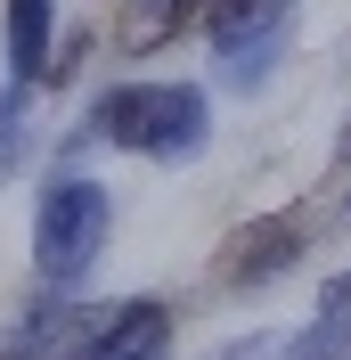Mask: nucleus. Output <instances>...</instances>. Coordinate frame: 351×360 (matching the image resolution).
Returning <instances> with one entry per match:
<instances>
[{"instance_id": "0eeeda50", "label": "nucleus", "mask_w": 351, "mask_h": 360, "mask_svg": "<svg viewBox=\"0 0 351 360\" xmlns=\"http://www.w3.org/2000/svg\"><path fill=\"white\" fill-rule=\"evenodd\" d=\"M90 319H98V311H82V303H58V295H49L41 311H25V328L8 336V352H0V360H66L74 344H82Z\"/></svg>"}, {"instance_id": "423d86ee", "label": "nucleus", "mask_w": 351, "mask_h": 360, "mask_svg": "<svg viewBox=\"0 0 351 360\" xmlns=\"http://www.w3.org/2000/svg\"><path fill=\"white\" fill-rule=\"evenodd\" d=\"M0 33H8V82H49V41H58V0H8L0 8Z\"/></svg>"}, {"instance_id": "6e6552de", "label": "nucleus", "mask_w": 351, "mask_h": 360, "mask_svg": "<svg viewBox=\"0 0 351 360\" xmlns=\"http://www.w3.org/2000/svg\"><path fill=\"white\" fill-rule=\"evenodd\" d=\"M278 360H351V311H319Z\"/></svg>"}, {"instance_id": "f03ea898", "label": "nucleus", "mask_w": 351, "mask_h": 360, "mask_svg": "<svg viewBox=\"0 0 351 360\" xmlns=\"http://www.w3.org/2000/svg\"><path fill=\"white\" fill-rule=\"evenodd\" d=\"M107 238H114V197L90 172H58L41 188V205H33V270H41V287L74 295L98 270Z\"/></svg>"}, {"instance_id": "9b49d317", "label": "nucleus", "mask_w": 351, "mask_h": 360, "mask_svg": "<svg viewBox=\"0 0 351 360\" xmlns=\"http://www.w3.org/2000/svg\"><path fill=\"white\" fill-rule=\"evenodd\" d=\"M262 352H270L262 336H245V344H229V352H220V360H262Z\"/></svg>"}, {"instance_id": "7ed1b4c3", "label": "nucleus", "mask_w": 351, "mask_h": 360, "mask_svg": "<svg viewBox=\"0 0 351 360\" xmlns=\"http://www.w3.org/2000/svg\"><path fill=\"white\" fill-rule=\"evenodd\" d=\"M286 41H294V0H270V8H253L245 25H229V33H213V58H220V90H262L270 74H278Z\"/></svg>"}, {"instance_id": "f257e3e1", "label": "nucleus", "mask_w": 351, "mask_h": 360, "mask_svg": "<svg viewBox=\"0 0 351 360\" xmlns=\"http://www.w3.org/2000/svg\"><path fill=\"white\" fill-rule=\"evenodd\" d=\"M204 131H213V107L197 82H123L90 107V123L74 139H107V148L147 164H188L204 148Z\"/></svg>"}, {"instance_id": "20e7f679", "label": "nucleus", "mask_w": 351, "mask_h": 360, "mask_svg": "<svg viewBox=\"0 0 351 360\" xmlns=\"http://www.w3.org/2000/svg\"><path fill=\"white\" fill-rule=\"evenodd\" d=\"M164 344H172V303L147 295V303H114V311H98L66 360H164Z\"/></svg>"}, {"instance_id": "1a4fd4ad", "label": "nucleus", "mask_w": 351, "mask_h": 360, "mask_svg": "<svg viewBox=\"0 0 351 360\" xmlns=\"http://www.w3.org/2000/svg\"><path fill=\"white\" fill-rule=\"evenodd\" d=\"M25 115H33V82H8V98H0V164H17V148H25Z\"/></svg>"}, {"instance_id": "39448f33", "label": "nucleus", "mask_w": 351, "mask_h": 360, "mask_svg": "<svg viewBox=\"0 0 351 360\" xmlns=\"http://www.w3.org/2000/svg\"><path fill=\"white\" fill-rule=\"evenodd\" d=\"M294 254H303V221H245L237 238H229V262H220V287H237V295H253V287H270V278H286L294 270Z\"/></svg>"}, {"instance_id": "9d476101", "label": "nucleus", "mask_w": 351, "mask_h": 360, "mask_svg": "<svg viewBox=\"0 0 351 360\" xmlns=\"http://www.w3.org/2000/svg\"><path fill=\"white\" fill-rule=\"evenodd\" d=\"M319 311H351V270H335L327 287H319Z\"/></svg>"}]
</instances>
